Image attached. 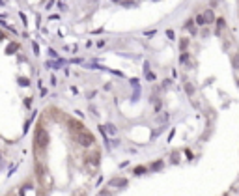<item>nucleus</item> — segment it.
Returning <instances> with one entry per match:
<instances>
[{
  "label": "nucleus",
  "mask_w": 239,
  "mask_h": 196,
  "mask_svg": "<svg viewBox=\"0 0 239 196\" xmlns=\"http://www.w3.org/2000/svg\"><path fill=\"white\" fill-rule=\"evenodd\" d=\"M230 58H232V65H234L235 69H239V52H234Z\"/></svg>",
  "instance_id": "nucleus-15"
},
{
  "label": "nucleus",
  "mask_w": 239,
  "mask_h": 196,
  "mask_svg": "<svg viewBox=\"0 0 239 196\" xmlns=\"http://www.w3.org/2000/svg\"><path fill=\"white\" fill-rule=\"evenodd\" d=\"M185 153H187V159H192V153H191V149H185Z\"/></svg>",
  "instance_id": "nucleus-29"
},
{
  "label": "nucleus",
  "mask_w": 239,
  "mask_h": 196,
  "mask_svg": "<svg viewBox=\"0 0 239 196\" xmlns=\"http://www.w3.org/2000/svg\"><path fill=\"white\" fill-rule=\"evenodd\" d=\"M47 146H49V133H47V129L43 127V119H41L38 123V127H36V133H34V151H36V155L41 157L47 151Z\"/></svg>",
  "instance_id": "nucleus-1"
},
{
  "label": "nucleus",
  "mask_w": 239,
  "mask_h": 196,
  "mask_svg": "<svg viewBox=\"0 0 239 196\" xmlns=\"http://www.w3.org/2000/svg\"><path fill=\"white\" fill-rule=\"evenodd\" d=\"M162 166H165V161H162V159H159V161H153V162H151V165H149V170L157 172V170H161Z\"/></svg>",
  "instance_id": "nucleus-11"
},
{
  "label": "nucleus",
  "mask_w": 239,
  "mask_h": 196,
  "mask_svg": "<svg viewBox=\"0 0 239 196\" xmlns=\"http://www.w3.org/2000/svg\"><path fill=\"white\" fill-rule=\"evenodd\" d=\"M36 174H38L39 181H41V183H45V166H43V165H41L39 161L36 162Z\"/></svg>",
  "instance_id": "nucleus-4"
},
{
  "label": "nucleus",
  "mask_w": 239,
  "mask_h": 196,
  "mask_svg": "<svg viewBox=\"0 0 239 196\" xmlns=\"http://www.w3.org/2000/svg\"><path fill=\"white\" fill-rule=\"evenodd\" d=\"M71 135L75 138V142L82 148H92L95 144V136L90 133L88 129H80V131H71Z\"/></svg>",
  "instance_id": "nucleus-2"
},
{
  "label": "nucleus",
  "mask_w": 239,
  "mask_h": 196,
  "mask_svg": "<svg viewBox=\"0 0 239 196\" xmlns=\"http://www.w3.org/2000/svg\"><path fill=\"white\" fill-rule=\"evenodd\" d=\"M110 2H114V4H122V0H110Z\"/></svg>",
  "instance_id": "nucleus-30"
},
{
  "label": "nucleus",
  "mask_w": 239,
  "mask_h": 196,
  "mask_svg": "<svg viewBox=\"0 0 239 196\" xmlns=\"http://www.w3.org/2000/svg\"><path fill=\"white\" fill-rule=\"evenodd\" d=\"M215 24H217V28H215V34H217V36H221V34H222V28L226 26V21H224V17H217V23H215Z\"/></svg>",
  "instance_id": "nucleus-5"
},
{
  "label": "nucleus",
  "mask_w": 239,
  "mask_h": 196,
  "mask_svg": "<svg viewBox=\"0 0 239 196\" xmlns=\"http://www.w3.org/2000/svg\"><path fill=\"white\" fill-rule=\"evenodd\" d=\"M80 196H86V194H84V192H80Z\"/></svg>",
  "instance_id": "nucleus-31"
},
{
  "label": "nucleus",
  "mask_w": 239,
  "mask_h": 196,
  "mask_svg": "<svg viewBox=\"0 0 239 196\" xmlns=\"http://www.w3.org/2000/svg\"><path fill=\"white\" fill-rule=\"evenodd\" d=\"M32 49H34V54L38 56V54H39V45H38L36 41H32Z\"/></svg>",
  "instance_id": "nucleus-22"
},
{
  "label": "nucleus",
  "mask_w": 239,
  "mask_h": 196,
  "mask_svg": "<svg viewBox=\"0 0 239 196\" xmlns=\"http://www.w3.org/2000/svg\"><path fill=\"white\" fill-rule=\"evenodd\" d=\"M146 80H149V82H153V80H155V73H151V71H148V73H146Z\"/></svg>",
  "instance_id": "nucleus-21"
},
{
  "label": "nucleus",
  "mask_w": 239,
  "mask_h": 196,
  "mask_svg": "<svg viewBox=\"0 0 239 196\" xmlns=\"http://www.w3.org/2000/svg\"><path fill=\"white\" fill-rule=\"evenodd\" d=\"M187 60H189V52L185 51V52H181V56H179V62H181V64H185Z\"/></svg>",
  "instance_id": "nucleus-20"
},
{
  "label": "nucleus",
  "mask_w": 239,
  "mask_h": 196,
  "mask_svg": "<svg viewBox=\"0 0 239 196\" xmlns=\"http://www.w3.org/2000/svg\"><path fill=\"white\" fill-rule=\"evenodd\" d=\"M17 49H19V43H9L8 45V54H13V52H17Z\"/></svg>",
  "instance_id": "nucleus-17"
},
{
  "label": "nucleus",
  "mask_w": 239,
  "mask_h": 196,
  "mask_svg": "<svg viewBox=\"0 0 239 196\" xmlns=\"http://www.w3.org/2000/svg\"><path fill=\"white\" fill-rule=\"evenodd\" d=\"M122 6L123 8H136L138 6V0H122Z\"/></svg>",
  "instance_id": "nucleus-12"
},
{
  "label": "nucleus",
  "mask_w": 239,
  "mask_h": 196,
  "mask_svg": "<svg viewBox=\"0 0 239 196\" xmlns=\"http://www.w3.org/2000/svg\"><path fill=\"white\" fill-rule=\"evenodd\" d=\"M185 28L191 32V36H196V34H198V24H192V19H187Z\"/></svg>",
  "instance_id": "nucleus-7"
},
{
  "label": "nucleus",
  "mask_w": 239,
  "mask_h": 196,
  "mask_svg": "<svg viewBox=\"0 0 239 196\" xmlns=\"http://www.w3.org/2000/svg\"><path fill=\"white\" fill-rule=\"evenodd\" d=\"M97 95V92L95 90H92V92H88V99H92V97H95Z\"/></svg>",
  "instance_id": "nucleus-27"
},
{
  "label": "nucleus",
  "mask_w": 239,
  "mask_h": 196,
  "mask_svg": "<svg viewBox=\"0 0 239 196\" xmlns=\"http://www.w3.org/2000/svg\"><path fill=\"white\" fill-rule=\"evenodd\" d=\"M155 32H157V30H151V32H146V36H148V38H153V36H155Z\"/></svg>",
  "instance_id": "nucleus-28"
},
{
  "label": "nucleus",
  "mask_w": 239,
  "mask_h": 196,
  "mask_svg": "<svg viewBox=\"0 0 239 196\" xmlns=\"http://www.w3.org/2000/svg\"><path fill=\"white\" fill-rule=\"evenodd\" d=\"M148 172V166H135L133 168V174L135 176H142V174H146Z\"/></svg>",
  "instance_id": "nucleus-13"
},
{
  "label": "nucleus",
  "mask_w": 239,
  "mask_h": 196,
  "mask_svg": "<svg viewBox=\"0 0 239 196\" xmlns=\"http://www.w3.org/2000/svg\"><path fill=\"white\" fill-rule=\"evenodd\" d=\"M129 82H131V86H133V88H140V84H138V79H131Z\"/></svg>",
  "instance_id": "nucleus-24"
},
{
  "label": "nucleus",
  "mask_w": 239,
  "mask_h": 196,
  "mask_svg": "<svg viewBox=\"0 0 239 196\" xmlns=\"http://www.w3.org/2000/svg\"><path fill=\"white\" fill-rule=\"evenodd\" d=\"M187 47H189V39H187V38H181V39H179V51L185 52Z\"/></svg>",
  "instance_id": "nucleus-14"
},
{
  "label": "nucleus",
  "mask_w": 239,
  "mask_h": 196,
  "mask_svg": "<svg viewBox=\"0 0 239 196\" xmlns=\"http://www.w3.org/2000/svg\"><path fill=\"white\" fill-rule=\"evenodd\" d=\"M183 90H185V93H187L189 97H192V95H194V92H196V86H194L192 82H189V80H187L185 84H183Z\"/></svg>",
  "instance_id": "nucleus-6"
},
{
  "label": "nucleus",
  "mask_w": 239,
  "mask_h": 196,
  "mask_svg": "<svg viewBox=\"0 0 239 196\" xmlns=\"http://www.w3.org/2000/svg\"><path fill=\"white\" fill-rule=\"evenodd\" d=\"M196 24H198V26H204V24H208V21H205L204 13H198V15H196Z\"/></svg>",
  "instance_id": "nucleus-16"
},
{
  "label": "nucleus",
  "mask_w": 239,
  "mask_h": 196,
  "mask_svg": "<svg viewBox=\"0 0 239 196\" xmlns=\"http://www.w3.org/2000/svg\"><path fill=\"white\" fill-rule=\"evenodd\" d=\"M108 185H112V187H125L127 179L125 178H114V179H110V183H108Z\"/></svg>",
  "instance_id": "nucleus-9"
},
{
  "label": "nucleus",
  "mask_w": 239,
  "mask_h": 196,
  "mask_svg": "<svg viewBox=\"0 0 239 196\" xmlns=\"http://www.w3.org/2000/svg\"><path fill=\"white\" fill-rule=\"evenodd\" d=\"M166 38H168V39H176V34H174V30H166Z\"/></svg>",
  "instance_id": "nucleus-23"
},
{
  "label": "nucleus",
  "mask_w": 239,
  "mask_h": 196,
  "mask_svg": "<svg viewBox=\"0 0 239 196\" xmlns=\"http://www.w3.org/2000/svg\"><path fill=\"white\" fill-rule=\"evenodd\" d=\"M25 106H26V108L32 106V97H26V99H25Z\"/></svg>",
  "instance_id": "nucleus-25"
},
{
  "label": "nucleus",
  "mask_w": 239,
  "mask_h": 196,
  "mask_svg": "<svg viewBox=\"0 0 239 196\" xmlns=\"http://www.w3.org/2000/svg\"><path fill=\"white\" fill-rule=\"evenodd\" d=\"M99 161H101V153L95 149L93 153H88V157H86V165H90V166H97V165H99Z\"/></svg>",
  "instance_id": "nucleus-3"
},
{
  "label": "nucleus",
  "mask_w": 239,
  "mask_h": 196,
  "mask_svg": "<svg viewBox=\"0 0 239 196\" xmlns=\"http://www.w3.org/2000/svg\"><path fill=\"white\" fill-rule=\"evenodd\" d=\"M19 86H23V88H26V86H30V80L26 77H19Z\"/></svg>",
  "instance_id": "nucleus-19"
},
{
  "label": "nucleus",
  "mask_w": 239,
  "mask_h": 196,
  "mask_svg": "<svg viewBox=\"0 0 239 196\" xmlns=\"http://www.w3.org/2000/svg\"><path fill=\"white\" fill-rule=\"evenodd\" d=\"M149 71V62H144V75Z\"/></svg>",
  "instance_id": "nucleus-26"
},
{
  "label": "nucleus",
  "mask_w": 239,
  "mask_h": 196,
  "mask_svg": "<svg viewBox=\"0 0 239 196\" xmlns=\"http://www.w3.org/2000/svg\"><path fill=\"white\" fill-rule=\"evenodd\" d=\"M105 129H106V133H110V135H116V133H118V129H116L112 123H106V125H105Z\"/></svg>",
  "instance_id": "nucleus-18"
},
{
  "label": "nucleus",
  "mask_w": 239,
  "mask_h": 196,
  "mask_svg": "<svg viewBox=\"0 0 239 196\" xmlns=\"http://www.w3.org/2000/svg\"><path fill=\"white\" fill-rule=\"evenodd\" d=\"M204 17H205V21H208V24H213V23H217L213 9H205V11H204Z\"/></svg>",
  "instance_id": "nucleus-10"
},
{
  "label": "nucleus",
  "mask_w": 239,
  "mask_h": 196,
  "mask_svg": "<svg viewBox=\"0 0 239 196\" xmlns=\"http://www.w3.org/2000/svg\"><path fill=\"white\" fill-rule=\"evenodd\" d=\"M67 123H69V129H71V131H80V129H86L82 122H75V119H67Z\"/></svg>",
  "instance_id": "nucleus-8"
}]
</instances>
